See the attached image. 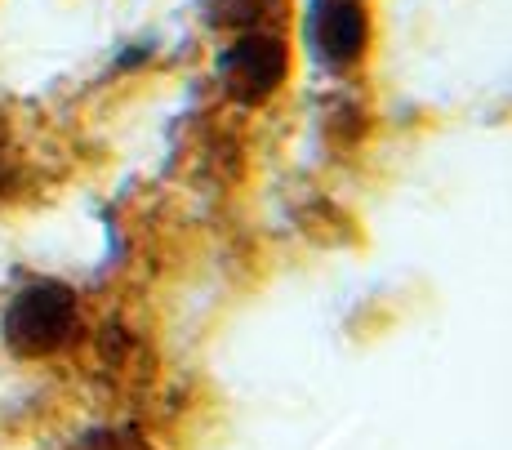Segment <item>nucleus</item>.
Masks as SVG:
<instances>
[{
    "label": "nucleus",
    "instance_id": "2",
    "mask_svg": "<svg viewBox=\"0 0 512 450\" xmlns=\"http://www.w3.org/2000/svg\"><path fill=\"white\" fill-rule=\"evenodd\" d=\"M223 81H228V90L236 94V99H245V103L268 99V94L285 81L281 41L259 36V32H245L241 41L232 45V54L223 58Z\"/></svg>",
    "mask_w": 512,
    "mask_h": 450
},
{
    "label": "nucleus",
    "instance_id": "1",
    "mask_svg": "<svg viewBox=\"0 0 512 450\" xmlns=\"http://www.w3.org/2000/svg\"><path fill=\"white\" fill-rule=\"evenodd\" d=\"M76 330V295L58 281L27 286L5 312V344L18 357H45L63 348Z\"/></svg>",
    "mask_w": 512,
    "mask_h": 450
},
{
    "label": "nucleus",
    "instance_id": "3",
    "mask_svg": "<svg viewBox=\"0 0 512 450\" xmlns=\"http://www.w3.org/2000/svg\"><path fill=\"white\" fill-rule=\"evenodd\" d=\"M366 27L370 18L357 0H321L312 14V41L330 67H343L366 50Z\"/></svg>",
    "mask_w": 512,
    "mask_h": 450
}]
</instances>
